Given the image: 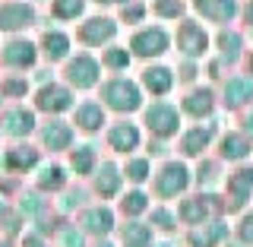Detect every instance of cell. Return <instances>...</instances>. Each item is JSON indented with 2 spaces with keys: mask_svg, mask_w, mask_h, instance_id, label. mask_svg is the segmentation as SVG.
<instances>
[{
  "mask_svg": "<svg viewBox=\"0 0 253 247\" xmlns=\"http://www.w3.org/2000/svg\"><path fill=\"white\" fill-rule=\"evenodd\" d=\"M101 95H105V105L114 111H136L142 105L139 86L130 83V79H111V83H105Z\"/></svg>",
  "mask_w": 253,
  "mask_h": 247,
  "instance_id": "1",
  "label": "cell"
},
{
  "mask_svg": "<svg viewBox=\"0 0 253 247\" xmlns=\"http://www.w3.org/2000/svg\"><path fill=\"white\" fill-rule=\"evenodd\" d=\"M168 45H171V38L162 26H146L130 38L133 54H139V57H158V54L168 51Z\"/></svg>",
  "mask_w": 253,
  "mask_h": 247,
  "instance_id": "2",
  "label": "cell"
},
{
  "mask_svg": "<svg viewBox=\"0 0 253 247\" xmlns=\"http://www.w3.org/2000/svg\"><path fill=\"white\" fill-rule=\"evenodd\" d=\"M35 22V6L26 0H3L0 3V32H22Z\"/></svg>",
  "mask_w": 253,
  "mask_h": 247,
  "instance_id": "3",
  "label": "cell"
},
{
  "mask_svg": "<svg viewBox=\"0 0 253 247\" xmlns=\"http://www.w3.org/2000/svg\"><path fill=\"white\" fill-rule=\"evenodd\" d=\"M187 184H190V174H187V168H184L180 162H168L162 171L155 174V194L165 197V200H171V197L184 194Z\"/></svg>",
  "mask_w": 253,
  "mask_h": 247,
  "instance_id": "4",
  "label": "cell"
},
{
  "mask_svg": "<svg viewBox=\"0 0 253 247\" xmlns=\"http://www.w3.org/2000/svg\"><path fill=\"white\" fill-rule=\"evenodd\" d=\"M146 127L155 133V137H174L180 127V114L174 105H165V101H158L146 111Z\"/></svg>",
  "mask_w": 253,
  "mask_h": 247,
  "instance_id": "5",
  "label": "cell"
},
{
  "mask_svg": "<svg viewBox=\"0 0 253 247\" xmlns=\"http://www.w3.org/2000/svg\"><path fill=\"white\" fill-rule=\"evenodd\" d=\"M177 48L187 54V57H203L206 48H209V35L200 22H180L177 29Z\"/></svg>",
  "mask_w": 253,
  "mask_h": 247,
  "instance_id": "6",
  "label": "cell"
},
{
  "mask_svg": "<svg viewBox=\"0 0 253 247\" xmlns=\"http://www.w3.org/2000/svg\"><path fill=\"white\" fill-rule=\"evenodd\" d=\"M98 73H101L98 60L89 57V54H79V57L70 60V67H67V79L76 86V89H92V86L98 83Z\"/></svg>",
  "mask_w": 253,
  "mask_h": 247,
  "instance_id": "7",
  "label": "cell"
},
{
  "mask_svg": "<svg viewBox=\"0 0 253 247\" xmlns=\"http://www.w3.org/2000/svg\"><path fill=\"white\" fill-rule=\"evenodd\" d=\"M114 35H117V22L108 19V16H92L79 29V42L83 45H108Z\"/></svg>",
  "mask_w": 253,
  "mask_h": 247,
  "instance_id": "8",
  "label": "cell"
},
{
  "mask_svg": "<svg viewBox=\"0 0 253 247\" xmlns=\"http://www.w3.org/2000/svg\"><path fill=\"white\" fill-rule=\"evenodd\" d=\"M193 10L209 22H231L237 16V0H193Z\"/></svg>",
  "mask_w": 253,
  "mask_h": 247,
  "instance_id": "9",
  "label": "cell"
},
{
  "mask_svg": "<svg viewBox=\"0 0 253 247\" xmlns=\"http://www.w3.org/2000/svg\"><path fill=\"white\" fill-rule=\"evenodd\" d=\"M70 105H73V99H70V89H63V86H44L38 92V108L42 111L57 114V111H67Z\"/></svg>",
  "mask_w": 253,
  "mask_h": 247,
  "instance_id": "10",
  "label": "cell"
},
{
  "mask_svg": "<svg viewBox=\"0 0 253 247\" xmlns=\"http://www.w3.org/2000/svg\"><path fill=\"white\" fill-rule=\"evenodd\" d=\"M3 63L6 67H32V63H35V45L22 42V38L10 42L3 48Z\"/></svg>",
  "mask_w": 253,
  "mask_h": 247,
  "instance_id": "11",
  "label": "cell"
},
{
  "mask_svg": "<svg viewBox=\"0 0 253 247\" xmlns=\"http://www.w3.org/2000/svg\"><path fill=\"white\" fill-rule=\"evenodd\" d=\"M108 143L117 152H133V149L139 146V130L133 124H114L111 133H108Z\"/></svg>",
  "mask_w": 253,
  "mask_h": 247,
  "instance_id": "12",
  "label": "cell"
},
{
  "mask_svg": "<svg viewBox=\"0 0 253 247\" xmlns=\"http://www.w3.org/2000/svg\"><path fill=\"white\" fill-rule=\"evenodd\" d=\"M253 190V168H241L237 174L228 178V197H231V209H237Z\"/></svg>",
  "mask_w": 253,
  "mask_h": 247,
  "instance_id": "13",
  "label": "cell"
},
{
  "mask_svg": "<svg viewBox=\"0 0 253 247\" xmlns=\"http://www.w3.org/2000/svg\"><path fill=\"white\" fill-rule=\"evenodd\" d=\"M32 127H35V117L26 108H10L3 114V133H10V137H26Z\"/></svg>",
  "mask_w": 253,
  "mask_h": 247,
  "instance_id": "14",
  "label": "cell"
},
{
  "mask_svg": "<svg viewBox=\"0 0 253 247\" xmlns=\"http://www.w3.org/2000/svg\"><path fill=\"white\" fill-rule=\"evenodd\" d=\"M42 51H44L47 60H63L70 54V38L57 29H47L42 35Z\"/></svg>",
  "mask_w": 253,
  "mask_h": 247,
  "instance_id": "15",
  "label": "cell"
},
{
  "mask_svg": "<svg viewBox=\"0 0 253 247\" xmlns=\"http://www.w3.org/2000/svg\"><path fill=\"white\" fill-rule=\"evenodd\" d=\"M142 86H146L152 95H165L174 86V76L168 67H149L146 73H142Z\"/></svg>",
  "mask_w": 253,
  "mask_h": 247,
  "instance_id": "16",
  "label": "cell"
},
{
  "mask_svg": "<svg viewBox=\"0 0 253 247\" xmlns=\"http://www.w3.org/2000/svg\"><path fill=\"white\" fill-rule=\"evenodd\" d=\"M212 108H215V99H212L209 89H196L184 99V111L190 117H206V114H212Z\"/></svg>",
  "mask_w": 253,
  "mask_h": 247,
  "instance_id": "17",
  "label": "cell"
},
{
  "mask_svg": "<svg viewBox=\"0 0 253 247\" xmlns=\"http://www.w3.org/2000/svg\"><path fill=\"white\" fill-rule=\"evenodd\" d=\"M247 99H253V79L247 76H234V79H228V86H225V101L228 105H244Z\"/></svg>",
  "mask_w": 253,
  "mask_h": 247,
  "instance_id": "18",
  "label": "cell"
},
{
  "mask_svg": "<svg viewBox=\"0 0 253 247\" xmlns=\"http://www.w3.org/2000/svg\"><path fill=\"white\" fill-rule=\"evenodd\" d=\"M42 140H44V146H51V149H67V146H70V140H73V130H70L67 124L54 121V124H47V127H44Z\"/></svg>",
  "mask_w": 253,
  "mask_h": 247,
  "instance_id": "19",
  "label": "cell"
},
{
  "mask_svg": "<svg viewBox=\"0 0 253 247\" xmlns=\"http://www.w3.org/2000/svg\"><path fill=\"white\" fill-rule=\"evenodd\" d=\"M76 124L83 127V130H98V127L105 124V111H101V105H92V101L79 105L76 108Z\"/></svg>",
  "mask_w": 253,
  "mask_h": 247,
  "instance_id": "20",
  "label": "cell"
},
{
  "mask_svg": "<svg viewBox=\"0 0 253 247\" xmlns=\"http://www.w3.org/2000/svg\"><path fill=\"white\" fill-rule=\"evenodd\" d=\"M250 152V143L241 137V133H228L225 140H221V155L231 158V162H241V158H247Z\"/></svg>",
  "mask_w": 253,
  "mask_h": 247,
  "instance_id": "21",
  "label": "cell"
},
{
  "mask_svg": "<svg viewBox=\"0 0 253 247\" xmlns=\"http://www.w3.org/2000/svg\"><path fill=\"white\" fill-rule=\"evenodd\" d=\"M83 225L89 228V232H95V235H105V232H111L114 219H111V212H108V209L95 206V209H89V212L83 216Z\"/></svg>",
  "mask_w": 253,
  "mask_h": 247,
  "instance_id": "22",
  "label": "cell"
},
{
  "mask_svg": "<svg viewBox=\"0 0 253 247\" xmlns=\"http://www.w3.org/2000/svg\"><path fill=\"white\" fill-rule=\"evenodd\" d=\"M225 238V225H203V228H196L193 235H190V244L193 247H212L215 241H221Z\"/></svg>",
  "mask_w": 253,
  "mask_h": 247,
  "instance_id": "23",
  "label": "cell"
},
{
  "mask_svg": "<svg viewBox=\"0 0 253 247\" xmlns=\"http://www.w3.org/2000/svg\"><path fill=\"white\" fill-rule=\"evenodd\" d=\"M209 197H196V200H187L184 206H180V219L190 222V225H196V222H203L206 216H209Z\"/></svg>",
  "mask_w": 253,
  "mask_h": 247,
  "instance_id": "24",
  "label": "cell"
},
{
  "mask_svg": "<svg viewBox=\"0 0 253 247\" xmlns=\"http://www.w3.org/2000/svg\"><path fill=\"white\" fill-rule=\"evenodd\" d=\"M209 140H212V133L209 130H203V127H196V130H190L184 143H180V149H184L187 155H200L206 146H209Z\"/></svg>",
  "mask_w": 253,
  "mask_h": 247,
  "instance_id": "25",
  "label": "cell"
},
{
  "mask_svg": "<svg viewBox=\"0 0 253 247\" xmlns=\"http://www.w3.org/2000/svg\"><path fill=\"white\" fill-rule=\"evenodd\" d=\"M85 10V0H51L54 19H76Z\"/></svg>",
  "mask_w": 253,
  "mask_h": 247,
  "instance_id": "26",
  "label": "cell"
},
{
  "mask_svg": "<svg viewBox=\"0 0 253 247\" xmlns=\"http://www.w3.org/2000/svg\"><path fill=\"white\" fill-rule=\"evenodd\" d=\"M117 187H121V171L114 168V165H105L98 174V194L101 197H114Z\"/></svg>",
  "mask_w": 253,
  "mask_h": 247,
  "instance_id": "27",
  "label": "cell"
},
{
  "mask_svg": "<svg viewBox=\"0 0 253 247\" xmlns=\"http://www.w3.org/2000/svg\"><path fill=\"white\" fill-rule=\"evenodd\" d=\"M152 13L158 19H177V16L184 13V0H155Z\"/></svg>",
  "mask_w": 253,
  "mask_h": 247,
  "instance_id": "28",
  "label": "cell"
},
{
  "mask_svg": "<svg viewBox=\"0 0 253 247\" xmlns=\"http://www.w3.org/2000/svg\"><path fill=\"white\" fill-rule=\"evenodd\" d=\"M218 48H221V57L237 60V54H241V35H237V32H221Z\"/></svg>",
  "mask_w": 253,
  "mask_h": 247,
  "instance_id": "29",
  "label": "cell"
},
{
  "mask_svg": "<svg viewBox=\"0 0 253 247\" xmlns=\"http://www.w3.org/2000/svg\"><path fill=\"white\" fill-rule=\"evenodd\" d=\"M92 165H95V152H92V146H79L76 152H73V168H76V174H89Z\"/></svg>",
  "mask_w": 253,
  "mask_h": 247,
  "instance_id": "30",
  "label": "cell"
},
{
  "mask_svg": "<svg viewBox=\"0 0 253 247\" xmlns=\"http://www.w3.org/2000/svg\"><path fill=\"white\" fill-rule=\"evenodd\" d=\"M146 206H149V197L139 194V190H133V194L124 197V212H130V216H139Z\"/></svg>",
  "mask_w": 253,
  "mask_h": 247,
  "instance_id": "31",
  "label": "cell"
},
{
  "mask_svg": "<svg viewBox=\"0 0 253 247\" xmlns=\"http://www.w3.org/2000/svg\"><path fill=\"white\" fill-rule=\"evenodd\" d=\"M35 149H29V146H19V149H13L10 152V165H16V168H32L35 165Z\"/></svg>",
  "mask_w": 253,
  "mask_h": 247,
  "instance_id": "32",
  "label": "cell"
},
{
  "mask_svg": "<svg viewBox=\"0 0 253 247\" xmlns=\"http://www.w3.org/2000/svg\"><path fill=\"white\" fill-rule=\"evenodd\" d=\"M126 178L136 181V184H142V181L149 178V162H146V158H133V162H126Z\"/></svg>",
  "mask_w": 253,
  "mask_h": 247,
  "instance_id": "33",
  "label": "cell"
},
{
  "mask_svg": "<svg viewBox=\"0 0 253 247\" xmlns=\"http://www.w3.org/2000/svg\"><path fill=\"white\" fill-rule=\"evenodd\" d=\"M38 184H42V190H57L63 184V171L60 168H44L42 178H38Z\"/></svg>",
  "mask_w": 253,
  "mask_h": 247,
  "instance_id": "34",
  "label": "cell"
},
{
  "mask_svg": "<svg viewBox=\"0 0 253 247\" xmlns=\"http://www.w3.org/2000/svg\"><path fill=\"white\" fill-rule=\"evenodd\" d=\"M105 63H108V67H114V70H121V67L130 63V54L121 51V48H111V51L105 54Z\"/></svg>",
  "mask_w": 253,
  "mask_h": 247,
  "instance_id": "35",
  "label": "cell"
},
{
  "mask_svg": "<svg viewBox=\"0 0 253 247\" xmlns=\"http://www.w3.org/2000/svg\"><path fill=\"white\" fill-rule=\"evenodd\" d=\"M124 238H126V244H146L149 241V228L133 225V228H126V232H124Z\"/></svg>",
  "mask_w": 253,
  "mask_h": 247,
  "instance_id": "36",
  "label": "cell"
},
{
  "mask_svg": "<svg viewBox=\"0 0 253 247\" xmlns=\"http://www.w3.org/2000/svg\"><path fill=\"white\" fill-rule=\"evenodd\" d=\"M142 16H146V6H142V3H130V6L124 3V19L136 22V19H142Z\"/></svg>",
  "mask_w": 253,
  "mask_h": 247,
  "instance_id": "37",
  "label": "cell"
},
{
  "mask_svg": "<svg viewBox=\"0 0 253 247\" xmlns=\"http://www.w3.org/2000/svg\"><path fill=\"white\" fill-rule=\"evenodd\" d=\"M241 238L244 241H253V212L244 216V222H241Z\"/></svg>",
  "mask_w": 253,
  "mask_h": 247,
  "instance_id": "38",
  "label": "cell"
},
{
  "mask_svg": "<svg viewBox=\"0 0 253 247\" xmlns=\"http://www.w3.org/2000/svg\"><path fill=\"white\" fill-rule=\"evenodd\" d=\"M155 222H162V228H171V225H168V222H171L168 212H155Z\"/></svg>",
  "mask_w": 253,
  "mask_h": 247,
  "instance_id": "39",
  "label": "cell"
},
{
  "mask_svg": "<svg viewBox=\"0 0 253 247\" xmlns=\"http://www.w3.org/2000/svg\"><path fill=\"white\" fill-rule=\"evenodd\" d=\"M244 127H247V137H253V111L247 114V121H244Z\"/></svg>",
  "mask_w": 253,
  "mask_h": 247,
  "instance_id": "40",
  "label": "cell"
},
{
  "mask_svg": "<svg viewBox=\"0 0 253 247\" xmlns=\"http://www.w3.org/2000/svg\"><path fill=\"white\" fill-rule=\"evenodd\" d=\"M244 16H247V22H253V0L247 3V10H244Z\"/></svg>",
  "mask_w": 253,
  "mask_h": 247,
  "instance_id": "41",
  "label": "cell"
},
{
  "mask_svg": "<svg viewBox=\"0 0 253 247\" xmlns=\"http://www.w3.org/2000/svg\"><path fill=\"white\" fill-rule=\"evenodd\" d=\"M95 3H126V0H95Z\"/></svg>",
  "mask_w": 253,
  "mask_h": 247,
  "instance_id": "42",
  "label": "cell"
},
{
  "mask_svg": "<svg viewBox=\"0 0 253 247\" xmlns=\"http://www.w3.org/2000/svg\"><path fill=\"white\" fill-rule=\"evenodd\" d=\"M105 247H108V244H105Z\"/></svg>",
  "mask_w": 253,
  "mask_h": 247,
  "instance_id": "43",
  "label": "cell"
},
{
  "mask_svg": "<svg viewBox=\"0 0 253 247\" xmlns=\"http://www.w3.org/2000/svg\"><path fill=\"white\" fill-rule=\"evenodd\" d=\"M250 63H253V60H250Z\"/></svg>",
  "mask_w": 253,
  "mask_h": 247,
  "instance_id": "44",
  "label": "cell"
}]
</instances>
